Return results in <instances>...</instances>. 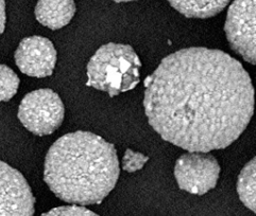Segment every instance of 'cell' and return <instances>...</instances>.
<instances>
[{
  "label": "cell",
  "mask_w": 256,
  "mask_h": 216,
  "mask_svg": "<svg viewBox=\"0 0 256 216\" xmlns=\"http://www.w3.org/2000/svg\"><path fill=\"white\" fill-rule=\"evenodd\" d=\"M144 87V108L151 127L188 152L228 148L253 116L249 73L217 49L186 48L166 56Z\"/></svg>",
  "instance_id": "cell-1"
},
{
  "label": "cell",
  "mask_w": 256,
  "mask_h": 216,
  "mask_svg": "<svg viewBox=\"0 0 256 216\" xmlns=\"http://www.w3.org/2000/svg\"><path fill=\"white\" fill-rule=\"evenodd\" d=\"M149 157L138 152L126 150L122 159V169L128 173H134L144 168Z\"/></svg>",
  "instance_id": "cell-13"
},
{
  "label": "cell",
  "mask_w": 256,
  "mask_h": 216,
  "mask_svg": "<svg viewBox=\"0 0 256 216\" xmlns=\"http://www.w3.org/2000/svg\"><path fill=\"white\" fill-rule=\"evenodd\" d=\"M65 107L58 94L45 88L31 91L22 98L18 119L28 131L36 136H48L61 126Z\"/></svg>",
  "instance_id": "cell-4"
},
{
  "label": "cell",
  "mask_w": 256,
  "mask_h": 216,
  "mask_svg": "<svg viewBox=\"0 0 256 216\" xmlns=\"http://www.w3.org/2000/svg\"><path fill=\"white\" fill-rule=\"evenodd\" d=\"M15 64L29 76L46 77L52 74L56 64V50L51 40L42 36L24 38L15 51Z\"/></svg>",
  "instance_id": "cell-8"
},
{
  "label": "cell",
  "mask_w": 256,
  "mask_h": 216,
  "mask_svg": "<svg viewBox=\"0 0 256 216\" xmlns=\"http://www.w3.org/2000/svg\"><path fill=\"white\" fill-rule=\"evenodd\" d=\"M114 2H131V1H136V0H112Z\"/></svg>",
  "instance_id": "cell-16"
},
{
  "label": "cell",
  "mask_w": 256,
  "mask_h": 216,
  "mask_svg": "<svg viewBox=\"0 0 256 216\" xmlns=\"http://www.w3.org/2000/svg\"><path fill=\"white\" fill-rule=\"evenodd\" d=\"M20 77L13 69L0 65V102L10 101L18 90Z\"/></svg>",
  "instance_id": "cell-12"
},
{
  "label": "cell",
  "mask_w": 256,
  "mask_h": 216,
  "mask_svg": "<svg viewBox=\"0 0 256 216\" xmlns=\"http://www.w3.org/2000/svg\"><path fill=\"white\" fill-rule=\"evenodd\" d=\"M174 10L188 18L206 19L224 11L231 0H167Z\"/></svg>",
  "instance_id": "cell-10"
},
{
  "label": "cell",
  "mask_w": 256,
  "mask_h": 216,
  "mask_svg": "<svg viewBox=\"0 0 256 216\" xmlns=\"http://www.w3.org/2000/svg\"><path fill=\"white\" fill-rule=\"evenodd\" d=\"M224 31L233 51L255 65V0H234L228 7Z\"/></svg>",
  "instance_id": "cell-6"
},
{
  "label": "cell",
  "mask_w": 256,
  "mask_h": 216,
  "mask_svg": "<svg viewBox=\"0 0 256 216\" xmlns=\"http://www.w3.org/2000/svg\"><path fill=\"white\" fill-rule=\"evenodd\" d=\"M220 172L217 159L208 153L183 154L174 166V177L178 188L194 195H204L214 189Z\"/></svg>",
  "instance_id": "cell-5"
},
{
  "label": "cell",
  "mask_w": 256,
  "mask_h": 216,
  "mask_svg": "<svg viewBox=\"0 0 256 216\" xmlns=\"http://www.w3.org/2000/svg\"><path fill=\"white\" fill-rule=\"evenodd\" d=\"M42 216H99L92 211L79 206H64L51 209Z\"/></svg>",
  "instance_id": "cell-14"
},
{
  "label": "cell",
  "mask_w": 256,
  "mask_h": 216,
  "mask_svg": "<svg viewBox=\"0 0 256 216\" xmlns=\"http://www.w3.org/2000/svg\"><path fill=\"white\" fill-rule=\"evenodd\" d=\"M76 11L74 0H38L36 20L50 30H60L70 22Z\"/></svg>",
  "instance_id": "cell-9"
},
{
  "label": "cell",
  "mask_w": 256,
  "mask_h": 216,
  "mask_svg": "<svg viewBox=\"0 0 256 216\" xmlns=\"http://www.w3.org/2000/svg\"><path fill=\"white\" fill-rule=\"evenodd\" d=\"M237 193L246 208L255 212V158L242 170L237 180Z\"/></svg>",
  "instance_id": "cell-11"
},
{
  "label": "cell",
  "mask_w": 256,
  "mask_h": 216,
  "mask_svg": "<svg viewBox=\"0 0 256 216\" xmlns=\"http://www.w3.org/2000/svg\"><path fill=\"white\" fill-rule=\"evenodd\" d=\"M36 198L20 172L0 161V216H33Z\"/></svg>",
  "instance_id": "cell-7"
},
{
  "label": "cell",
  "mask_w": 256,
  "mask_h": 216,
  "mask_svg": "<svg viewBox=\"0 0 256 216\" xmlns=\"http://www.w3.org/2000/svg\"><path fill=\"white\" fill-rule=\"evenodd\" d=\"M6 1L0 0V35L4 33L6 28Z\"/></svg>",
  "instance_id": "cell-15"
},
{
  "label": "cell",
  "mask_w": 256,
  "mask_h": 216,
  "mask_svg": "<svg viewBox=\"0 0 256 216\" xmlns=\"http://www.w3.org/2000/svg\"><path fill=\"white\" fill-rule=\"evenodd\" d=\"M115 146L104 138L78 131L50 146L44 181L60 200L72 205H98L112 192L119 178Z\"/></svg>",
  "instance_id": "cell-2"
},
{
  "label": "cell",
  "mask_w": 256,
  "mask_h": 216,
  "mask_svg": "<svg viewBox=\"0 0 256 216\" xmlns=\"http://www.w3.org/2000/svg\"><path fill=\"white\" fill-rule=\"evenodd\" d=\"M142 63L134 49L124 44L108 42L100 47L88 65L90 87L106 92L110 97L126 92L140 83Z\"/></svg>",
  "instance_id": "cell-3"
}]
</instances>
